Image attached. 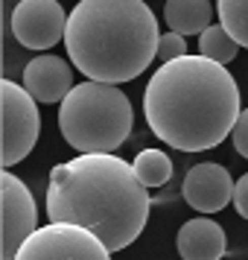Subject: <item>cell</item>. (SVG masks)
I'll use <instances>...</instances> for the list:
<instances>
[{"label":"cell","mask_w":248,"mask_h":260,"mask_svg":"<svg viewBox=\"0 0 248 260\" xmlns=\"http://www.w3.org/2000/svg\"><path fill=\"white\" fill-rule=\"evenodd\" d=\"M149 205L152 196L134 167L114 152H82L50 170L47 216L91 228L111 251H123L143 234Z\"/></svg>","instance_id":"cell-2"},{"label":"cell","mask_w":248,"mask_h":260,"mask_svg":"<svg viewBox=\"0 0 248 260\" xmlns=\"http://www.w3.org/2000/svg\"><path fill=\"white\" fill-rule=\"evenodd\" d=\"M234 187L236 184L231 181V173L222 164L204 161V164H196L187 170L184 184H181V196L193 211L216 213L228 208V202H234Z\"/></svg>","instance_id":"cell-9"},{"label":"cell","mask_w":248,"mask_h":260,"mask_svg":"<svg viewBox=\"0 0 248 260\" xmlns=\"http://www.w3.org/2000/svg\"><path fill=\"white\" fill-rule=\"evenodd\" d=\"M239 111V88L231 71L201 53L161 64L143 94L152 135L181 152L219 146L234 132Z\"/></svg>","instance_id":"cell-1"},{"label":"cell","mask_w":248,"mask_h":260,"mask_svg":"<svg viewBox=\"0 0 248 260\" xmlns=\"http://www.w3.org/2000/svg\"><path fill=\"white\" fill-rule=\"evenodd\" d=\"M216 12L225 29L248 47V0H216Z\"/></svg>","instance_id":"cell-15"},{"label":"cell","mask_w":248,"mask_h":260,"mask_svg":"<svg viewBox=\"0 0 248 260\" xmlns=\"http://www.w3.org/2000/svg\"><path fill=\"white\" fill-rule=\"evenodd\" d=\"M239 47H242V44H239L222 24H210L199 36V53L207 56V59H213V61H219V64H231V61L236 59Z\"/></svg>","instance_id":"cell-13"},{"label":"cell","mask_w":248,"mask_h":260,"mask_svg":"<svg viewBox=\"0 0 248 260\" xmlns=\"http://www.w3.org/2000/svg\"><path fill=\"white\" fill-rule=\"evenodd\" d=\"M175 246L184 260H222L228 240L219 222H213L207 216H196L178 228Z\"/></svg>","instance_id":"cell-11"},{"label":"cell","mask_w":248,"mask_h":260,"mask_svg":"<svg viewBox=\"0 0 248 260\" xmlns=\"http://www.w3.org/2000/svg\"><path fill=\"white\" fill-rule=\"evenodd\" d=\"M15 260H111V248L85 225L50 219L26 237Z\"/></svg>","instance_id":"cell-5"},{"label":"cell","mask_w":248,"mask_h":260,"mask_svg":"<svg viewBox=\"0 0 248 260\" xmlns=\"http://www.w3.org/2000/svg\"><path fill=\"white\" fill-rule=\"evenodd\" d=\"M134 123L129 96L111 82L73 85L59 106V132L76 152H114L126 143Z\"/></svg>","instance_id":"cell-4"},{"label":"cell","mask_w":248,"mask_h":260,"mask_svg":"<svg viewBox=\"0 0 248 260\" xmlns=\"http://www.w3.org/2000/svg\"><path fill=\"white\" fill-rule=\"evenodd\" d=\"M158 18L146 0H79L64 47L76 71L96 82H129L158 56Z\"/></svg>","instance_id":"cell-3"},{"label":"cell","mask_w":248,"mask_h":260,"mask_svg":"<svg viewBox=\"0 0 248 260\" xmlns=\"http://www.w3.org/2000/svg\"><path fill=\"white\" fill-rule=\"evenodd\" d=\"M164 21L172 32L201 36L213 21V6L210 0H166Z\"/></svg>","instance_id":"cell-12"},{"label":"cell","mask_w":248,"mask_h":260,"mask_svg":"<svg viewBox=\"0 0 248 260\" xmlns=\"http://www.w3.org/2000/svg\"><path fill=\"white\" fill-rule=\"evenodd\" d=\"M234 208L242 219H248V173L236 181V187H234Z\"/></svg>","instance_id":"cell-18"},{"label":"cell","mask_w":248,"mask_h":260,"mask_svg":"<svg viewBox=\"0 0 248 260\" xmlns=\"http://www.w3.org/2000/svg\"><path fill=\"white\" fill-rule=\"evenodd\" d=\"M231 141H234V149L242 158H248V108L239 111V120H236L234 132H231Z\"/></svg>","instance_id":"cell-17"},{"label":"cell","mask_w":248,"mask_h":260,"mask_svg":"<svg viewBox=\"0 0 248 260\" xmlns=\"http://www.w3.org/2000/svg\"><path fill=\"white\" fill-rule=\"evenodd\" d=\"M0 213H3L0 260H15L18 248L38 228V208L29 187L15 173H9V167L0 173Z\"/></svg>","instance_id":"cell-7"},{"label":"cell","mask_w":248,"mask_h":260,"mask_svg":"<svg viewBox=\"0 0 248 260\" xmlns=\"http://www.w3.org/2000/svg\"><path fill=\"white\" fill-rule=\"evenodd\" d=\"M38 100L24 85L3 79L0 82V120H3V167L21 164L32 152L41 132V114H38Z\"/></svg>","instance_id":"cell-6"},{"label":"cell","mask_w":248,"mask_h":260,"mask_svg":"<svg viewBox=\"0 0 248 260\" xmlns=\"http://www.w3.org/2000/svg\"><path fill=\"white\" fill-rule=\"evenodd\" d=\"M38 103H61L73 91V68L67 59L53 56V53H38L36 59L24 68V82Z\"/></svg>","instance_id":"cell-10"},{"label":"cell","mask_w":248,"mask_h":260,"mask_svg":"<svg viewBox=\"0 0 248 260\" xmlns=\"http://www.w3.org/2000/svg\"><path fill=\"white\" fill-rule=\"evenodd\" d=\"M178 56H187V36L169 29V32H164L161 41H158V56H155V59L161 61V64H166V61L178 59Z\"/></svg>","instance_id":"cell-16"},{"label":"cell","mask_w":248,"mask_h":260,"mask_svg":"<svg viewBox=\"0 0 248 260\" xmlns=\"http://www.w3.org/2000/svg\"><path fill=\"white\" fill-rule=\"evenodd\" d=\"M131 167H134L137 178H140L146 187H161L172 176V161L161 149H143V152H137V158H134Z\"/></svg>","instance_id":"cell-14"},{"label":"cell","mask_w":248,"mask_h":260,"mask_svg":"<svg viewBox=\"0 0 248 260\" xmlns=\"http://www.w3.org/2000/svg\"><path fill=\"white\" fill-rule=\"evenodd\" d=\"M67 12L59 0H21L12 9V36L26 50H50L64 41Z\"/></svg>","instance_id":"cell-8"}]
</instances>
